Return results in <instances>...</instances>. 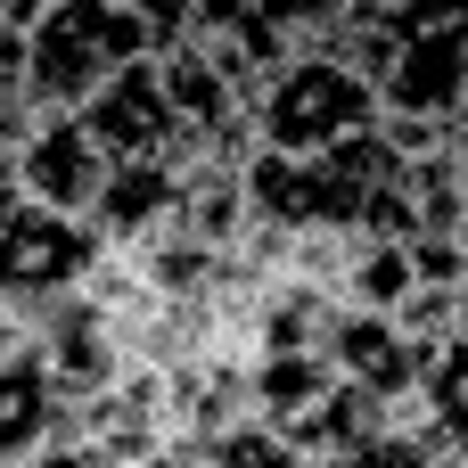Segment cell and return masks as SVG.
Wrapping results in <instances>:
<instances>
[{
    "label": "cell",
    "instance_id": "1",
    "mask_svg": "<svg viewBox=\"0 0 468 468\" xmlns=\"http://www.w3.org/2000/svg\"><path fill=\"white\" fill-rule=\"evenodd\" d=\"M156 49V33L123 8V0H49L25 25V66H16V99L25 123L41 115H82L123 66H140Z\"/></svg>",
    "mask_w": 468,
    "mask_h": 468
},
{
    "label": "cell",
    "instance_id": "2",
    "mask_svg": "<svg viewBox=\"0 0 468 468\" xmlns=\"http://www.w3.org/2000/svg\"><path fill=\"white\" fill-rule=\"evenodd\" d=\"M247 115H255V140H263L271 156H329V148L378 132V90H370L346 58L313 49V58H288V66L247 99Z\"/></svg>",
    "mask_w": 468,
    "mask_h": 468
},
{
    "label": "cell",
    "instance_id": "3",
    "mask_svg": "<svg viewBox=\"0 0 468 468\" xmlns=\"http://www.w3.org/2000/svg\"><path fill=\"white\" fill-rule=\"evenodd\" d=\"M346 0H197L189 41L230 74L239 99H255L288 58H313L337 33Z\"/></svg>",
    "mask_w": 468,
    "mask_h": 468
},
{
    "label": "cell",
    "instance_id": "4",
    "mask_svg": "<svg viewBox=\"0 0 468 468\" xmlns=\"http://www.w3.org/2000/svg\"><path fill=\"white\" fill-rule=\"evenodd\" d=\"M468 99V0H420V16L395 33V74L378 82V107L461 123Z\"/></svg>",
    "mask_w": 468,
    "mask_h": 468
},
{
    "label": "cell",
    "instance_id": "5",
    "mask_svg": "<svg viewBox=\"0 0 468 468\" xmlns=\"http://www.w3.org/2000/svg\"><path fill=\"white\" fill-rule=\"evenodd\" d=\"M107 255V239L82 222V214H58V206H8L0 214V304H41V296H66L90 280V263Z\"/></svg>",
    "mask_w": 468,
    "mask_h": 468
},
{
    "label": "cell",
    "instance_id": "6",
    "mask_svg": "<svg viewBox=\"0 0 468 468\" xmlns=\"http://www.w3.org/2000/svg\"><path fill=\"white\" fill-rule=\"evenodd\" d=\"M82 123L99 132V148L115 156V165H197L206 148L181 132V115H173V99H165V74H156V49L140 58V66H123L90 107H82Z\"/></svg>",
    "mask_w": 468,
    "mask_h": 468
},
{
    "label": "cell",
    "instance_id": "7",
    "mask_svg": "<svg viewBox=\"0 0 468 468\" xmlns=\"http://www.w3.org/2000/svg\"><path fill=\"white\" fill-rule=\"evenodd\" d=\"M25 337H33V354L49 362V378H58V395L66 403H90L99 387H115L123 378V337L107 329V313L82 296V288H66V296H41V304H25Z\"/></svg>",
    "mask_w": 468,
    "mask_h": 468
},
{
    "label": "cell",
    "instance_id": "8",
    "mask_svg": "<svg viewBox=\"0 0 468 468\" xmlns=\"http://www.w3.org/2000/svg\"><path fill=\"white\" fill-rule=\"evenodd\" d=\"M16 173H25V197H33V206H58V214H82V222H90V206H99L115 156L99 148V132H90L82 115H41V123H25V140H16Z\"/></svg>",
    "mask_w": 468,
    "mask_h": 468
},
{
    "label": "cell",
    "instance_id": "9",
    "mask_svg": "<svg viewBox=\"0 0 468 468\" xmlns=\"http://www.w3.org/2000/svg\"><path fill=\"white\" fill-rule=\"evenodd\" d=\"M66 420V395L49 378V362L25 337V313L0 304V468H25Z\"/></svg>",
    "mask_w": 468,
    "mask_h": 468
},
{
    "label": "cell",
    "instance_id": "10",
    "mask_svg": "<svg viewBox=\"0 0 468 468\" xmlns=\"http://www.w3.org/2000/svg\"><path fill=\"white\" fill-rule=\"evenodd\" d=\"M329 370H337L346 387L378 395V403H403V395H420V378H428V362L411 354V337H403L387 313H362V304L337 313V329H329Z\"/></svg>",
    "mask_w": 468,
    "mask_h": 468
},
{
    "label": "cell",
    "instance_id": "11",
    "mask_svg": "<svg viewBox=\"0 0 468 468\" xmlns=\"http://www.w3.org/2000/svg\"><path fill=\"white\" fill-rule=\"evenodd\" d=\"M420 403H428V420L444 428L452 461L468 468V337H452V346L428 362V378H420Z\"/></svg>",
    "mask_w": 468,
    "mask_h": 468
},
{
    "label": "cell",
    "instance_id": "12",
    "mask_svg": "<svg viewBox=\"0 0 468 468\" xmlns=\"http://www.w3.org/2000/svg\"><path fill=\"white\" fill-rule=\"evenodd\" d=\"M222 468H321L304 461L288 436H271V428H239V436H222Z\"/></svg>",
    "mask_w": 468,
    "mask_h": 468
},
{
    "label": "cell",
    "instance_id": "13",
    "mask_svg": "<svg viewBox=\"0 0 468 468\" xmlns=\"http://www.w3.org/2000/svg\"><path fill=\"white\" fill-rule=\"evenodd\" d=\"M123 8H132L156 41H181V33H189V16H197V0H123Z\"/></svg>",
    "mask_w": 468,
    "mask_h": 468
},
{
    "label": "cell",
    "instance_id": "14",
    "mask_svg": "<svg viewBox=\"0 0 468 468\" xmlns=\"http://www.w3.org/2000/svg\"><path fill=\"white\" fill-rule=\"evenodd\" d=\"M346 16H354V25H387V33H403V25L420 16V0H346Z\"/></svg>",
    "mask_w": 468,
    "mask_h": 468
},
{
    "label": "cell",
    "instance_id": "15",
    "mask_svg": "<svg viewBox=\"0 0 468 468\" xmlns=\"http://www.w3.org/2000/svg\"><path fill=\"white\" fill-rule=\"evenodd\" d=\"M140 468H222V444H197V436H181V444H165L156 461H140Z\"/></svg>",
    "mask_w": 468,
    "mask_h": 468
},
{
    "label": "cell",
    "instance_id": "16",
    "mask_svg": "<svg viewBox=\"0 0 468 468\" xmlns=\"http://www.w3.org/2000/svg\"><path fill=\"white\" fill-rule=\"evenodd\" d=\"M25 140V99H16V82H0V148H16Z\"/></svg>",
    "mask_w": 468,
    "mask_h": 468
},
{
    "label": "cell",
    "instance_id": "17",
    "mask_svg": "<svg viewBox=\"0 0 468 468\" xmlns=\"http://www.w3.org/2000/svg\"><path fill=\"white\" fill-rule=\"evenodd\" d=\"M25 206V173H16V148H0V214Z\"/></svg>",
    "mask_w": 468,
    "mask_h": 468
},
{
    "label": "cell",
    "instance_id": "18",
    "mask_svg": "<svg viewBox=\"0 0 468 468\" xmlns=\"http://www.w3.org/2000/svg\"><path fill=\"white\" fill-rule=\"evenodd\" d=\"M41 8H49V0H0V25H16V33H25V25H33Z\"/></svg>",
    "mask_w": 468,
    "mask_h": 468
},
{
    "label": "cell",
    "instance_id": "19",
    "mask_svg": "<svg viewBox=\"0 0 468 468\" xmlns=\"http://www.w3.org/2000/svg\"><path fill=\"white\" fill-rule=\"evenodd\" d=\"M452 321H461V337H468V280L452 288Z\"/></svg>",
    "mask_w": 468,
    "mask_h": 468
},
{
    "label": "cell",
    "instance_id": "20",
    "mask_svg": "<svg viewBox=\"0 0 468 468\" xmlns=\"http://www.w3.org/2000/svg\"><path fill=\"white\" fill-rule=\"evenodd\" d=\"M452 132H461V140H468V99H461V123H452Z\"/></svg>",
    "mask_w": 468,
    "mask_h": 468
}]
</instances>
